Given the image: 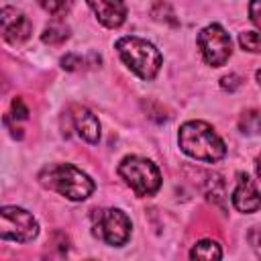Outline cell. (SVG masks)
Returning <instances> with one entry per match:
<instances>
[{
    "label": "cell",
    "instance_id": "7c38bea8",
    "mask_svg": "<svg viewBox=\"0 0 261 261\" xmlns=\"http://www.w3.org/2000/svg\"><path fill=\"white\" fill-rule=\"evenodd\" d=\"M190 257L192 259H222V249H220V245L216 243V241H212V239H202V241H198L194 247H192V251H190Z\"/></svg>",
    "mask_w": 261,
    "mask_h": 261
},
{
    "label": "cell",
    "instance_id": "4fadbf2b",
    "mask_svg": "<svg viewBox=\"0 0 261 261\" xmlns=\"http://www.w3.org/2000/svg\"><path fill=\"white\" fill-rule=\"evenodd\" d=\"M67 39H69V27L65 22H51L45 27V31L41 35V41L47 45H59Z\"/></svg>",
    "mask_w": 261,
    "mask_h": 261
},
{
    "label": "cell",
    "instance_id": "8992f818",
    "mask_svg": "<svg viewBox=\"0 0 261 261\" xmlns=\"http://www.w3.org/2000/svg\"><path fill=\"white\" fill-rule=\"evenodd\" d=\"M39 234L37 218L20 206H0V239L31 243Z\"/></svg>",
    "mask_w": 261,
    "mask_h": 261
},
{
    "label": "cell",
    "instance_id": "9a60e30c",
    "mask_svg": "<svg viewBox=\"0 0 261 261\" xmlns=\"http://www.w3.org/2000/svg\"><path fill=\"white\" fill-rule=\"evenodd\" d=\"M239 126H241L243 133L255 135V133L259 130V112H257V110H247V112L241 116Z\"/></svg>",
    "mask_w": 261,
    "mask_h": 261
},
{
    "label": "cell",
    "instance_id": "2e32d148",
    "mask_svg": "<svg viewBox=\"0 0 261 261\" xmlns=\"http://www.w3.org/2000/svg\"><path fill=\"white\" fill-rule=\"evenodd\" d=\"M239 45H241L245 51L259 53V33H257V31H243V33L239 35Z\"/></svg>",
    "mask_w": 261,
    "mask_h": 261
},
{
    "label": "cell",
    "instance_id": "e0dca14e",
    "mask_svg": "<svg viewBox=\"0 0 261 261\" xmlns=\"http://www.w3.org/2000/svg\"><path fill=\"white\" fill-rule=\"evenodd\" d=\"M10 114H12V118H16V120H24V118L29 116V108H27V104L22 102V98H14V100H12Z\"/></svg>",
    "mask_w": 261,
    "mask_h": 261
},
{
    "label": "cell",
    "instance_id": "30bf717a",
    "mask_svg": "<svg viewBox=\"0 0 261 261\" xmlns=\"http://www.w3.org/2000/svg\"><path fill=\"white\" fill-rule=\"evenodd\" d=\"M232 206L239 212L245 214H253L259 210V190H257V181L251 179L247 173L239 175L237 188L232 192Z\"/></svg>",
    "mask_w": 261,
    "mask_h": 261
},
{
    "label": "cell",
    "instance_id": "ffe728a7",
    "mask_svg": "<svg viewBox=\"0 0 261 261\" xmlns=\"http://www.w3.org/2000/svg\"><path fill=\"white\" fill-rule=\"evenodd\" d=\"M259 2H261V0H251V2H249V18L253 20L255 27L261 24V18H259Z\"/></svg>",
    "mask_w": 261,
    "mask_h": 261
},
{
    "label": "cell",
    "instance_id": "d6986e66",
    "mask_svg": "<svg viewBox=\"0 0 261 261\" xmlns=\"http://www.w3.org/2000/svg\"><path fill=\"white\" fill-rule=\"evenodd\" d=\"M220 86H222L224 90H228V92H232V90H237V88H241V77H239L237 73H230V75H224V77L220 80Z\"/></svg>",
    "mask_w": 261,
    "mask_h": 261
},
{
    "label": "cell",
    "instance_id": "9c48e42d",
    "mask_svg": "<svg viewBox=\"0 0 261 261\" xmlns=\"http://www.w3.org/2000/svg\"><path fill=\"white\" fill-rule=\"evenodd\" d=\"M98 22L106 29H118L126 20V4L122 0H86Z\"/></svg>",
    "mask_w": 261,
    "mask_h": 261
},
{
    "label": "cell",
    "instance_id": "277c9868",
    "mask_svg": "<svg viewBox=\"0 0 261 261\" xmlns=\"http://www.w3.org/2000/svg\"><path fill=\"white\" fill-rule=\"evenodd\" d=\"M118 175L141 198L155 196L159 192V188H161L159 167L151 159H145L141 155H126L118 163Z\"/></svg>",
    "mask_w": 261,
    "mask_h": 261
},
{
    "label": "cell",
    "instance_id": "5bb4252c",
    "mask_svg": "<svg viewBox=\"0 0 261 261\" xmlns=\"http://www.w3.org/2000/svg\"><path fill=\"white\" fill-rule=\"evenodd\" d=\"M37 2H39V6H41L45 12L57 16V14L67 12V10L71 8V2H73V0H37Z\"/></svg>",
    "mask_w": 261,
    "mask_h": 261
},
{
    "label": "cell",
    "instance_id": "5b68a950",
    "mask_svg": "<svg viewBox=\"0 0 261 261\" xmlns=\"http://www.w3.org/2000/svg\"><path fill=\"white\" fill-rule=\"evenodd\" d=\"M92 234L110 247H122L130 237V218L120 208H98L92 212Z\"/></svg>",
    "mask_w": 261,
    "mask_h": 261
},
{
    "label": "cell",
    "instance_id": "3957f363",
    "mask_svg": "<svg viewBox=\"0 0 261 261\" xmlns=\"http://www.w3.org/2000/svg\"><path fill=\"white\" fill-rule=\"evenodd\" d=\"M116 51H118L122 63L145 82L153 80L161 69L163 57H161L159 49L147 39H141L135 35L120 37L116 41Z\"/></svg>",
    "mask_w": 261,
    "mask_h": 261
},
{
    "label": "cell",
    "instance_id": "6da1fadb",
    "mask_svg": "<svg viewBox=\"0 0 261 261\" xmlns=\"http://www.w3.org/2000/svg\"><path fill=\"white\" fill-rule=\"evenodd\" d=\"M177 143H179V149L196 161L216 163L226 155L224 141L204 120L184 122L179 126V133H177Z\"/></svg>",
    "mask_w": 261,
    "mask_h": 261
},
{
    "label": "cell",
    "instance_id": "ac0fdd59",
    "mask_svg": "<svg viewBox=\"0 0 261 261\" xmlns=\"http://www.w3.org/2000/svg\"><path fill=\"white\" fill-rule=\"evenodd\" d=\"M82 63H84V59H82L77 53H67V55L61 57V67L67 69V71H75Z\"/></svg>",
    "mask_w": 261,
    "mask_h": 261
},
{
    "label": "cell",
    "instance_id": "8fae6325",
    "mask_svg": "<svg viewBox=\"0 0 261 261\" xmlns=\"http://www.w3.org/2000/svg\"><path fill=\"white\" fill-rule=\"evenodd\" d=\"M69 112H71V122H73V126L77 130V135L84 141H88L90 145H96L100 141V122H98V116L90 108H86L82 104H73L69 108Z\"/></svg>",
    "mask_w": 261,
    "mask_h": 261
},
{
    "label": "cell",
    "instance_id": "ba28073f",
    "mask_svg": "<svg viewBox=\"0 0 261 261\" xmlns=\"http://www.w3.org/2000/svg\"><path fill=\"white\" fill-rule=\"evenodd\" d=\"M31 33L33 24L22 10L14 6H4L0 10V35L4 37V41H8L10 45H22L24 41H29Z\"/></svg>",
    "mask_w": 261,
    "mask_h": 261
},
{
    "label": "cell",
    "instance_id": "7a4b0ae2",
    "mask_svg": "<svg viewBox=\"0 0 261 261\" xmlns=\"http://www.w3.org/2000/svg\"><path fill=\"white\" fill-rule=\"evenodd\" d=\"M39 184L51 192H57L59 196H63L71 202H82V200L90 198L96 188L94 179L71 163L45 165L39 171Z\"/></svg>",
    "mask_w": 261,
    "mask_h": 261
},
{
    "label": "cell",
    "instance_id": "52a82bcc",
    "mask_svg": "<svg viewBox=\"0 0 261 261\" xmlns=\"http://www.w3.org/2000/svg\"><path fill=\"white\" fill-rule=\"evenodd\" d=\"M198 47L200 53L204 57V61L212 67H220L228 61L230 53H232V41L230 35L218 24H206L200 33H198Z\"/></svg>",
    "mask_w": 261,
    "mask_h": 261
}]
</instances>
